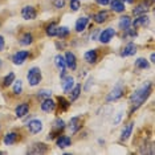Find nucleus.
I'll return each mask as SVG.
<instances>
[{
    "instance_id": "b1692460",
    "label": "nucleus",
    "mask_w": 155,
    "mask_h": 155,
    "mask_svg": "<svg viewBox=\"0 0 155 155\" xmlns=\"http://www.w3.org/2000/svg\"><path fill=\"white\" fill-rule=\"evenodd\" d=\"M32 43H33V35L29 33V32L24 33L23 36L20 37V40H19V44L23 45V47H28V45H31Z\"/></svg>"
},
{
    "instance_id": "c85d7f7f",
    "label": "nucleus",
    "mask_w": 155,
    "mask_h": 155,
    "mask_svg": "<svg viewBox=\"0 0 155 155\" xmlns=\"http://www.w3.org/2000/svg\"><path fill=\"white\" fill-rule=\"evenodd\" d=\"M45 33H47V36H49V37H56V35H57V25H56L54 23L49 24L47 27V29H45Z\"/></svg>"
},
{
    "instance_id": "2eb2a0df",
    "label": "nucleus",
    "mask_w": 155,
    "mask_h": 155,
    "mask_svg": "<svg viewBox=\"0 0 155 155\" xmlns=\"http://www.w3.org/2000/svg\"><path fill=\"white\" fill-rule=\"evenodd\" d=\"M87 24H89V17H87V16H82V17H80V19H77L76 25H74L76 32H78V33L84 32V31L86 29Z\"/></svg>"
},
{
    "instance_id": "6e6552de",
    "label": "nucleus",
    "mask_w": 155,
    "mask_h": 155,
    "mask_svg": "<svg viewBox=\"0 0 155 155\" xmlns=\"http://www.w3.org/2000/svg\"><path fill=\"white\" fill-rule=\"evenodd\" d=\"M54 65L58 68L60 70V77H65V73H66V62H65V58L64 56L61 54H57L54 56Z\"/></svg>"
},
{
    "instance_id": "f257e3e1",
    "label": "nucleus",
    "mask_w": 155,
    "mask_h": 155,
    "mask_svg": "<svg viewBox=\"0 0 155 155\" xmlns=\"http://www.w3.org/2000/svg\"><path fill=\"white\" fill-rule=\"evenodd\" d=\"M151 89H153V84L146 82L144 85H142L139 89H137L134 93L130 96V105H131V113L137 109H139L144 104V101L149 98L151 94Z\"/></svg>"
},
{
    "instance_id": "423d86ee",
    "label": "nucleus",
    "mask_w": 155,
    "mask_h": 155,
    "mask_svg": "<svg viewBox=\"0 0 155 155\" xmlns=\"http://www.w3.org/2000/svg\"><path fill=\"white\" fill-rule=\"evenodd\" d=\"M21 16L24 20H35L37 16V11L33 5H24L21 8Z\"/></svg>"
},
{
    "instance_id": "a211bd4d",
    "label": "nucleus",
    "mask_w": 155,
    "mask_h": 155,
    "mask_svg": "<svg viewBox=\"0 0 155 155\" xmlns=\"http://www.w3.org/2000/svg\"><path fill=\"white\" fill-rule=\"evenodd\" d=\"M72 144V139L68 135H58L57 139H56V146L60 147V149H65V147H69Z\"/></svg>"
},
{
    "instance_id": "58836bf2",
    "label": "nucleus",
    "mask_w": 155,
    "mask_h": 155,
    "mask_svg": "<svg viewBox=\"0 0 155 155\" xmlns=\"http://www.w3.org/2000/svg\"><path fill=\"white\" fill-rule=\"evenodd\" d=\"M122 114H123L122 111H119L117 114V117H115V119H114V125H118L119 123V121H121V118H122Z\"/></svg>"
},
{
    "instance_id": "c9c22d12",
    "label": "nucleus",
    "mask_w": 155,
    "mask_h": 155,
    "mask_svg": "<svg viewBox=\"0 0 155 155\" xmlns=\"http://www.w3.org/2000/svg\"><path fill=\"white\" fill-rule=\"evenodd\" d=\"M37 96H38V97H41V98H49V97H52V90L43 89V90L37 91Z\"/></svg>"
},
{
    "instance_id": "f03ea898",
    "label": "nucleus",
    "mask_w": 155,
    "mask_h": 155,
    "mask_svg": "<svg viewBox=\"0 0 155 155\" xmlns=\"http://www.w3.org/2000/svg\"><path fill=\"white\" fill-rule=\"evenodd\" d=\"M27 80L29 86H37L43 80V74H41V69L37 66H32L27 73Z\"/></svg>"
},
{
    "instance_id": "c756f323",
    "label": "nucleus",
    "mask_w": 155,
    "mask_h": 155,
    "mask_svg": "<svg viewBox=\"0 0 155 155\" xmlns=\"http://www.w3.org/2000/svg\"><path fill=\"white\" fill-rule=\"evenodd\" d=\"M15 82V73L13 72H9L8 74H7L4 77V80H3V86H9V85H12V84Z\"/></svg>"
},
{
    "instance_id": "9b49d317",
    "label": "nucleus",
    "mask_w": 155,
    "mask_h": 155,
    "mask_svg": "<svg viewBox=\"0 0 155 155\" xmlns=\"http://www.w3.org/2000/svg\"><path fill=\"white\" fill-rule=\"evenodd\" d=\"M28 111H29V105H28L27 102H21V104H19L16 106L15 115L17 118H24L28 114Z\"/></svg>"
},
{
    "instance_id": "0eeeda50",
    "label": "nucleus",
    "mask_w": 155,
    "mask_h": 155,
    "mask_svg": "<svg viewBox=\"0 0 155 155\" xmlns=\"http://www.w3.org/2000/svg\"><path fill=\"white\" fill-rule=\"evenodd\" d=\"M28 57H29V51H17L12 56V62L15 65H23Z\"/></svg>"
},
{
    "instance_id": "bb28decb",
    "label": "nucleus",
    "mask_w": 155,
    "mask_h": 155,
    "mask_svg": "<svg viewBox=\"0 0 155 155\" xmlns=\"http://www.w3.org/2000/svg\"><path fill=\"white\" fill-rule=\"evenodd\" d=\"M147 11H149V5L144 4V3H140V4H138L133 9V13L137 16H139V15H144Z\"/></svg>"
},
{
    "instance_id": "a878e982",
    "label": "nucleus",
    "mask_w": 155,
    "mask_h": 155,
    "mask_svg": "<svg viewBox=\"0 0 155 155\" xmlns=\"http://www.w3.org/2000/svg\"><path fill=\"white\" fill-rule=\"evenodd\" d=\"M118 27L121 28L122 31H126L127 28L131 27V19L129 16H122L118 21Z\"/></svg>"
},
{
    "instance_id": "cd10ccee",
    "label": "nucleus",
    "mask_w": 155,
    "mask_h": 155,
    "mask_svg": "<svg viewBox=\"0 0 155 155\" xmlns=\"http://www.w3.org/2000/svg\"><path fill=\"white\" fill-rule=\"evenodd\" d=\"M81 96V85L80 84H77V85H74L72 87V90H70V102L76 101L77 98H78Z\"/></svg>"
},
{
    "instance_id": "e433bc0d",
    "label": "nucleus",
    "mask_w": 155,
    "mask_h": 155,
    "mask_svg": "<svg viewBox=\"0 0 155 155\" xmlns=\"http://www.w3.org/2000/svg\"><path fill=\"white\" fill-rule=\"evenodd\" d=\"M65 5V0H53V7L56 9H61Z\"/></svg>"
},
{
    "instance_id": "7c9ffc66",
    "label": "nucleus",
    "mask_w": 155,
    "mask_h": 155,
    "mask_svg": "<svg viewBox=\"0 0 155 155\" xmlns=\"http://www.w3.org/2000/svg\"><path fill=\"white\" fill-rule=\"evenodd\" d=\"M70 31L68 27H57V35L56 36L60 37V38H65L66 36H69Z\"/></svg>"
},
{
    "instance_id": "c03bdc74",
    "label": "nucleus",
    "mask_w": 155,
    "mask_h": 155,
    "mask_svg": "<svg viewBox=\"0 0 155 155\" xmlns=\"http://www.w3.org/2000/svg\"><path fill=\"white\" fill-rule=\"evenodd\" d=\"M0 65H2V62H0Z\"/></svg>"
},
{
    "instance_id": "f704fd0d",
    "label": "nucleus",
    "mask_w": 155,
    "mask_h": 155,
    "mask_svg": "<svg viewBox=\"0 0 155 155\" xmlns=\"http://www.w3.org/2000/svg\"><path fill=\"white\" fill-rule=\"evenodd\" d=\"M57 101H58V105H60V107H61L62 110H66V109H68V107L70 106V104H72V102H70V101L65 100L64 97H58V98H57Z\"/></svg>"
},
{
    "instance_id": "ea45409f",
    "label": "nucleus",
    "mask_w": 155,
    "mask_h": 155,
    "mask_svg": "<svg viewBox=\"0 0 155 155\" xmlns=\"http://www.w3.org/2000/svg\"><path fill=\"white\" fill-rule=\"evenodd\" d=\"M4 47H5V41H4V37L0 35V52L4 49Z\"/></svg>"
},
{
    "instance_id": "2f4dec72",
    "label": "nucleus",
    "mask_w": 155,
    "mask_h": 155,
    "mask_svg": "<svg viewBox=\"0 0 155 155\" xmlns=\"http://www.w3.org/2000/svg\"><path fill=\"white\" fill-rule=\"evenodd\" d=\"M135 68H138V69H147V68H149V62H147L146 58L139 57V58L135 60Z\"/></svg>"
},
{
    "instance_id": "6ab92c4d",
    "label": "nucleus",
    "mask_w": 155,
    "mask_h": 155,
    "mask_svg": "<svg viewBox=\"0 0 155 155\" xmlns=\"http://www.w3.org/2000/svg\"><path fill=\"white\" fill-rule=\"evenodd\" d=\"M149 23H150L149 16H146V15H139L135 20H134V21H131V25H133L134 28H139V27H146Z\"/></svg>"
},
{
    "instance_id": "72a5a7b5",
    "label": "nucleus",
    "mask_w": 155,
    "mask_h": 155,
    "mask_svg": "<svg viewBox=\"0 0 155 155\" xmlns=\"http://www.w3.org/2000/svg\"><path fill=\"white\" fill-rule=\"evenodd\" d=\"M69 7L72 12H77L81 8V2L80 0H69Z\"/></svg>"
},
{
    "instance_id": "39448f33",
    "label": "nucleus",
    "mask_w": 155,
    "mask_h": 155,
    "mask_svg": "<svg viewBox=\"0 0 155 155\" xmlns=\"http://www.w3.org/2000/svg\"><path fill=\"white\" fill-rule=\"evenodd\" d=\"M68 127L70 130V133L72 134H76L78 133L81 129H82V118L80 117V115H76V117H72L69 121V125Z\"/></svg>"
},
{
    "instance_id": "1a4fd4ad",
    "label": "nucleus",
    "mask_w": 155,
    "mask_h": 155,
    "mask_svg": "<svg viewBox=\"0 0 155 155\" xmlns=\"http://www.w3.org/2000/svg\"><path fill=\"white\" fill-rule=\"evenodd\" d=\"M27 127L32 134H38L40 131H43L44 125H43V122H41L40 119H32V121L28 122Z\"/></svg>"
},
{
    "instance_id": "79ce46f5",
    "label": "nucleus",
    "mask_w": 155,
    "mask_h": 155,
    "mask_svg": "<svg viewBox=\"0 0 155 155\" xmlns=\"http://www.w3.org/2000/svg\"><path fill=\"white\" fill-rule=\"evenodd\" d=\"M150 62H151V64H154V62H155V54L154 53L150 54Z\"/></svg>"
},
{
    "instance_id": "4be33fe9",
    "label": "nucleus",
    "mask_w": 155,
    "mask_h": 155,
    "mask_svg": "<svg viewBox=\"0 0 155 155\" xmlns=\"http://www.w3.org/2000/svg\"><path fill=\"white\" fill-rule=\"evenodd\" d=\"M17 139H19V134L16 131H11V133H8L4 135L3 142H4V144H7V146H11V144L17 142Z\"/></svg>"
},
{
    "instance_id": "dca6fc26",
    "label": "nucleus",
    "mask_w": 155,
    "mask_h": 155,
    "mask_svg": "<svg viewBox=\"0 0 155 155\" xmlns=\"http://www.w3.org/2000/svg\"><path fill=\"white\" fill-rule=\"evenodd\" d=\"M84 58H85V61L87 64H96L97 60H98L97 49H89V51H86L85 54H84Z\"/></svg>"
},
{
    "instance_id": "5701e85b",
    "label": "nucleus",
    "mask_w": 155,
    "mask_h": 155,
    "mask_svg": "<svg viewBox=\"0 0 155 155\" xmlns=\"http://www.w3.org/2000/svg\"><path fill=\"white\" fill-rule=\"evenodd\" d=\"M110 5H111L113 11L117 12V13H122V12H125V9H126L125 3H123L122 0H111Z\"/></svg>"
},
{
    "instance_id": "412c9836",
    "label": "nucleus",
    "mask_w": 155,
    "mask_h": 155,
    "mask_svg": "<svg viewBox=\"0 0 155 155\" xmlns=\"http://www.w3.org/2000/svg\"><path fill=\"white\" fill-rule=\"evenodd\" d=\"M133 130H134V122H129L127 125L123 127L122 133H121V140H127L130 138V135L133 134Z\"/></svg>"
},
{
    "instance_id": "a19ab883",
    "label": "nucleus",
    "mask_w": 155,
    "mask_h": 155,
    "mask_svg": "<svg viewBox=\"0 0 155 155\" xmlns=\"http://www.w3.org/2000/svg\"><path fill=\"white\" fill-rule=\"evenodd\" d=\"M100 32H101L100 29H96V31H94V33H91V40H96L97 36L100 35Z\"/></svg>"
},
{
    "instance_id": "4c0bfd02",
    "label": "nucleus",
    "mask_w": 155,
    "mask_h": 155,
    "mask_svg": "<svg viewBox=\"0 0 155 155\" xmlns=\"http://www.w3.org/2000/svg\"><path fill=\"white\" fill-rule=\"evenodd\" d=\"M110 2H111V0H96V3L98 5H101V7L109 5V4H110Z\"/></svg>"
},
{
    "instance_id": "20e7f679",
    "label": "nucleus",
    "mask_w": 155,
    "mask_h": 155,
    "mask_svg": "<svg viewBox=\"0 0 155 155\" xmlns=\"http://www.w3.org/2000/svg\"><path fill=\"white\" fill-rule=\"evenodd\" d=\"M114 36H115V29L111 27H109L106 29H104L100 32V35H98V40H100L102 44H107V43H110L111 38Z\"/></svg>"
},
{
    "instance_id": "473e14b6",
    "label": "nucleus",
    "mask_w": 155,
    "mask_h": 155,
    "mask_svg": "<svg viewBox=\"0 0 155 155\" xmlns=\"http://www.w3.org/2000/svg\"><path fill=\"white\" fill-rule=\"evenodd\" d=\"M12 91H13V94H21V91H23V81L21 80H15V85H13V89H12Z\"/></svg>"
},
{
    "instance_id": "f3484780",
    "label": "nucleus",
    "mask_w": 155,
    "mask_h": 155,
    "mask_svg": "<svg viewBox=\"0 0 155 155\" xmlns=\"http://www.w3.org/2000/svg\"><path fill=\"white\" fill-rule=\"evenodd\" d=\"M47 151H48V147L44 143H35L31 146V149H28L29 154H45Z\"/></svg>"
},
{
    "instance_id": "f8f14e48",
    "label": "nucleus",
    "mask_w": 155,
    "mask_h": 155,
    "mask_svg": "<svg viewBox=\"0 0 155 155\" xmlns=\"http://www.w3.org/2000/svg\"><path fill=\"white\" fill-rule=\"evenodd\" d=\"M56 102L52 100L51 97L49 98H45V100L41 102V105H40V107H41V110L45 111V113H51V111H53L54 109H56Z\"/></svg>"
},
{
    "instance_id": "aec40b11",
    "label": "nucleus",
    "mask_w": 155,
    "mask_h": 155,
    "mask_svg": "<svg viewBox=\"0 0 155 155\" xmlns=\"http://www.w3.org/2000/svg\"><path fill=\"white\" fill-rule=\"evenodd\" d=\"M135 53H137V45L134 43H129L125 48L122 49L121 56L122 57H130V56H134Z\"/></svg>"
},
{
    "instance_id": "7ed1b4c3",
    "label": "nucleus",
    "mask_w": 155,
    "mask_h": 155,
    "mask_svg": "<svg viewBox=\"0 0 155 155\" xmlns=\"http://www.w3.org/2000/svg\"><path fill=\"white\" fill-rule=\"evenodd\" d=\"M123 94H125V86L121 85V84H118V85H115L113 89L110 90V93L106 96V102H113V101H117L119 98L123 97Z\"/></svg>"
},
{
    "instance_id": "4468645a",
    "label": "nucleus",
    "mask_w": 155,
    "mask_h": 155,
    "mask_svg": "<svg viewBox=\"0 0 155 155\" xmlns=\"http://www.w3.org/2000/svg\"><path fill=\"white\" fill-rule=\"evenodd\" d=\"M61 86H62V90H64V93H69V91L72 90V87L74 86V78H73L72 76L62 77Z\"/></svg>"
},
{
    "instance_id": "9d476101",
    "label": "nucleus",
    "mask_w": 155,
    "mask_h": 155,
    "mask_svg": "<svg viewBox=\"0 0 155 155\" xmlns=\"http://www.w3.org/2000/svg\"><path fill=\"white\" fill-rule=\"evenodd\" d=\"M65 62H66V68L72 69V70H76L77 69V57L73 52H66L65 53Z\"/></svg>"
},
{
    "instance_id": "37998d69",
    "label": "nucleus",
    "mask_w": 155,
    "mask_h": 155,
    "mask_svg": "<svg viewBox=\"0 0 155 155\" xmlns=\"http://www.w3.org/2000/svg\"><path fill=\"white\" fill-rule=\"evenodd\" d=\"M122 2H123V3H127V4H133L135 0H122Z\"/></svg>"
},
{
    "instance_id": "ddd939ff",
    "label": "nucleus",
    "mask_w": 155,
    "mask_h": 155,
    "mask_svg": "<svg viewBox=\"0 0 155 155\" xmlns=\"http://www.w3.org/2000/svg\"><path fill=\"white\" fill-rule=\"evenodd\" d=\"M65 129V122L62 121L61 118H56L54 121H53V130H54V133H51L49 134V138H54L56 137V134H58V133H61V130H64Z\"/></svg>"
},
{
    "instance_id": "393cba45",
    "label": "nucleus",
    "mask_w": 155,
    "mask_h": 155,
    "mask_svg": "<svg viewBox=\"0 0 155 155\" xmlns=\"http://www.w3.org/2000/svg\"><path fill=\"white\" fill-rule=\"evenodd\" d=\"M107 16H109L107 11H104V9H102V11L97 12V13H94L93 20H94V21H96L97 24H102V23H105V21H106Z\"/></svg>"
}]
</instances>
